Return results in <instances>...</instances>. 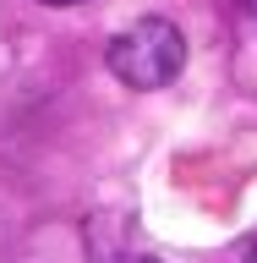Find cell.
<instances>
[{
  "label": "cell",
  "instance_id": "2",
  "mask_svg": "<svg viewBox=\"0 0 257 263\" xmlns=\"http://www.w3.org/2000/svg\"><path fill=\"white\" fill-rule=\"evenodd\" d=\"M241 263H257V236H252V241L241 247Z\"/></svg>",
  "mask_w": 257,
  "mask_h": 263
},
{
  "label": "cell",
  "instance_id": "3",
  "mask_svg": "<svg viewBox=\"0 0 257 263\" xmlns=\"http://www.w3.org/2000/svg\"><path fill=\"white\" fill-rule=\"evenodd\" d=\"M121 263H159V258H148V252H131V258H121Z\"/></svg>",
  "mask_w": 257,
  "mask_h": 263
},
{
  "label": "cell",
  "instance_id": "4",
  "mask_svg": "<svg viewBox=\"0 0 257 263\" xmlns=\"http://www.w3.org/2000/svg\"><path fill=\"white\" fill-rule=\"evenodd\" d=\"M44 6H82V0H44Z\"/></svg>",
  "mask_w": 257,
  "mask_h": 263
},
{
  "label": "cell",
  "instance_id": "1",
  "mask_svg": "<svg viewBox=\"0 0 257 263\" xmlns=\"http://www.w3.org/2000/svg\"><path fill=\"white\" fill-rule=\"evenodd\" d=\"M110 71L126 88H164V82L181 77V66H186V39H181L175 22H164V16H143V22H131L126 33H115L110 39Z\"/></svg>",
  "mask_w": 257,
  "mask_h": 263
}]
</instances>
